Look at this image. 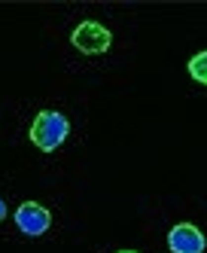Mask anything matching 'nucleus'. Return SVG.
<instances>
[{
  "label": "nucleus",
  "instance_id": "obj_1",
  "mask_svg": "<svg viewBox=\"0 0 207 253\" xmlns=\"http://www.w3.org/2000/svg\"><path fill=\"white\" fill-rule=\"evenodd\" d=\"M67 131H70L67 116H61L58 110H40L31 122V143L43 153H52L67 140Z\"/></svg>",
  "mask_w": 207,
  "mask_h": 253
},
{
  "label": "nucleus",
  "instance_id": "obj_2",
  "mask_svg": "<svg viewBox=\"0 0 207 253\" xmlns=\"http://www.w3.org/2000/svg\"><path fill=\"white\" fill-rule=\"evenodd\" d=\"M70 43L77 46L83 55H104L113 43V34L101 22H80L77 31L70 34Z\"/></svg>",
  "mask_w": 207,
  "mask_h": 253
},
{
  "label": "nucleus",
  "instance_id": "obj_3",
  "mask_svg": "<svg viewBox=\"0 0 207 253\" xmlns=\"http://www.w3.org/2000/svg\"><path fill=\"white\" fill-rule=\"evenodd\" d=\"M167 247H171V253H204L207 241H204L198 226L177 223L171 232H167Z\"/></svg>",
  "mask_w": 207,
  "mask_h": 253
},
{
  "label": "nucleus",
  "instance_id": "obj_4",
  "mask_svg": "<svg viewBox=\"0 0 207 253\" xmlns=\"http://www.w3.org/2000/svg\"><path fill=\"white\" fill-rule=\"evenodd\" d=\"M49 223H52L49 211L43 205H37V202H25V205H18V211H15V226L22 229L25 235H34V238L43 235L49 229Z\"/></svg>",
  "mask_w": 207,
  "mask_h": 253
},
{
  "label": "nucleus",
  "instance_id": "obj_5",
  "mask_svg": "<svg viewBox=\"0 0 207 253\" xmlns=\"http://www.w3.org/2000/svg\"><path fill=\"white\" fill-rule=\"evenodd\" d=\"M189 77L201 85H207V52H198V55L189 58Z\"/></svg>",
  "mask_w": 207,
  "mask_h": 253
},
{
  "label": "nucleus",
  "instance_id": "obj_6",
  "mask_svg": "<svg viewBox=\"0 0 207 253\" xmlns=\"http://www.w3.org/2000/svg\"><path fill=\"white\" fill-rule=\"evenodd\" d=\"M3 216H6V205H3V198H0V223H3Z\"/></svg>",
  "mask_w": 207,
  "mask_h": 253
},
{
  "label": "nucleus",
  "instance_id": "obj_7",
  "mask_svg": "<svg viewBox=\"0 0 207 253\" xmlns=\"http://www.w3.org/2000/svg\"><path fill=\"white\" fill-rule=\"evenodd\" d=\"M119 253H137V250H119Z\"/></svg>",
  "mask_w": 207,
  "mask_h": 253
}]
</instances>
